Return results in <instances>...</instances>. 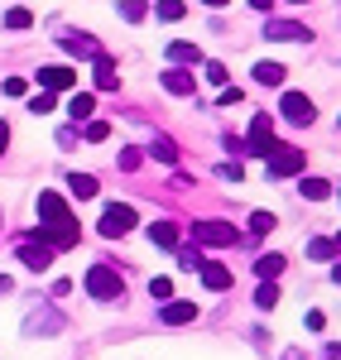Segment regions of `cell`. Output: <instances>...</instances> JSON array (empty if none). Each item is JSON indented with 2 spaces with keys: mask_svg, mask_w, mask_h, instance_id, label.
<instances>
[{
  "mask_svg": "<svg viewBox=\"0 0 341 360\" xmlns=\"http://www.w3.org/2000/svg\"><path fill=\"white\" fill-rule=\"evenodd\" d=\"M245 154H274V120H269V115H255V120H250Z\"/></svg>",
  "mask_w": 341,
  "mask_h": 360,
  "instance_id": "6",
  "label": "cell"
},
{
  "mask_svg": "<svg viewBox=\"0 0 341 360\" xmlns=\"http://www.w3.org/2000/svg\"><path fill=\"white\" fill-rule=\"evenodd\" d=\"M106 135H111V125H106V120H86V125H82V139H86V144H101Z\"/></svg>",
  "mask_w": 341,
  "mask_h": 360,
  "instance_id": "30",
  "label": "cell"
},
{
  "mask_svg": "<svg viewBox=\"0 0 341 360\" xmlns=\"http://www.w3.org/2000/svg\"><path fill=\"white\" fill-rule=\"evenodd\" d=\"M240 101H245L240 86H221V96H217V106H240Z\"/></svg>",
  "mask_w": 341,
  "mask_h": 360,
  "instance_id": "34",
  "label": "cell"
},
{
  "mask_svg": "<svg viewBox=\"0 0 341 360\" xmlns=\"http://www.w3.org/2000/svg\"><path fill=\"white\" fill-rule=\"evenodd\" d=\"M96 86H101V91H115V86H120L115 63H111V58H101V53H96Z\"/></svg>",
  "mask_w": 341,
  "mask_h": 360,
  "instance_id": "19",
  "label": "cell"
},
{
  "mask_svg": "<svg viewBox=\"0 0 341 360\" xmlns=\"http://www.w3.org/2000/svg\"><path fill=\"white\" fill-rule=\"evenodd\" d=\"M39 217H44L39 226H77V221H72V212H67V202H63L58 193H49V188L39 193Z\"/></svg>",
  "mask_w": 341,
  "mask_h": 360,
  "instance_id": "5",
  "label": "cell"
},
{
  "mask_svg": "<svg viewBox=\"0 0 341 360\" xmlns=\"http://www.w3.org/2000/svg\"><path fill=\"white\" fill-rule=\"evenodd\" d=\"M207 264V255H202L198 245H188V250H178V269H202Z\"/></svg>",
  "mask_w": 341,
  "mask_h": 360,
  "instance_id": "29",
  "label": "cell"
},
{
  "mask_svg": "<svg viewBox=\"0 0 341 360\" xmlns=\"http://www.w3.org/2000/svg\"><path fill=\"white\" fill-rule=\"evenodd\" d=\"M202 5H212V10H221V5H226V0H202Z\"/></svg>",
  "mask_w": 341,
  "mask_h": 360,
  "instance_id": "45",
  "label": "cell"
},
{
  "mask_svg": "<svg viewBox=\"0 0 341 360\" xmlns=\"http://www.w3.org/2000/svg\"><path fill=\"white\" fill-rule=\"evenodd\" d=\"M274 226H279V217H274V212H255V217H250V231H255V236L274 231Z\"/></svg>",
  "mask_w": 341,
  "mask_h": 360,
  "instance_id": "32",
  "label": "cell"
},
{
  "mask_svg": "<svg viewBox=\"0 0 341 360\" xmlns=\"http://www.w3.org/2000/svg\"><path fill=\"white\" fill-rule=\"evenodd\" d=\"M279 106H284V120H293V125H313V120H317V106L303 96V91H284Z\"/></svg>",
  "mask_w": 341,
  "mask_h": 360,
  "instance_id": "7",
  "label": "cell"
},
{
  "mask_svg": "<svg viewBox=\"0 0 341 360\" xmlns=\"http://www.w3.org/2000/svg\"><path fill=\"white\" fill-rule=\"evenodd\" d=\"M67 115H72V125H77V120H91V115H96V96H91V91H77V96H72V101H67Z\"/></svg>",
  "mask_w": 341,
  "mask_h": 360,
  "instance_id": "15",
  "label": "cell"
},
{
  "mask_svg": "<svg viewBox=\"0 0 341 360\" xmlns=\"http://www.w3.org/2000/svg\"><path fill=\"white\" fill-rule=\"evenodd\" d=\"M140 149H125V154H120V168H125V173H135V168H140Z\"/></svg>",
  "mask_w": 341,
  "mask_h": 360,
  "instance_id": "38",
  "label": "cell"
},
{
  "mask_svg": "<svg viewBox=\"0 0 341 360\" xmlns=\"http://www.w3.org/2000/svg\"><path fill=\"white\" fill-rule=\"evenodd\" d=\"M274 303H279V288H274V278H264V283L255 288V307H264V312H269Z\"/></svg>",
  "mask_w": 341,
  "mask_h": 360,
  "instance_id": "26",
  "label": "cell"
},
{
  "mask_svg": "<svg viewBox=\"0 0 341 360\" xmlns=\"http://www.w3.org/2000/svg\"><path fill=\"white\" fill-rule=\"evenodd\" d=\"M255 82L259 86H279L284 82V63H255Z\"/></svg>",
  "mask_w": 341,
  "mask_h": 360,
  "instance_id": "20",
  "label": "cell"
},
{
  "mask_svg": "<svg viewBox=\"0 0 341 360\" xmlns=\"http://www.w3.org/2000/svg\"><path fill=\"white\" fill-rule=\"evenodd\" d=\"M264 34H269V39H279V44H308V39H313V29L293 25V20H269Z\"/></svg>",
  "mask_w": 341,
  "mask_h": 360,
  "instance_id": "9",
  "label": "cell"
},
{
  "mask_svg": "<svg viewBox=\"0 0 341 360\" xmlns=\"http://www.w3.org/2000/svg\"><path fill=\"white\" fill-rule=\"evenodd\" d=\"M337 255V240H308V259H332Z\"/></svg>",
  "mask_w": 341,
  "mask_h": 360,
  "instance_id": "31",
  "label": "cell"
},
{
  "mask_svg": "<svg viewBox=\"0 0 341 360\" xmlns=\"http://www.w3.org/2000/svg\"><path fill=\"white\" fill-rule=\"evenodd\" d=\"M39 86L44 91H67V86H77V72L72 68H39Z\"/></svg>",
  "mask_w": 341,
  "mask_h": 360,
  "instance_id": "10",
  "label": "cell"
},
{
  "mask_svg": "<svg viewBox=\"0 0 341 360\" xmlns=\"http://www.w3.org/2000/svg\"><path fill=\"white\" fill-rule=\"evenodd\" d=\"M86 293H91L96 303H115V298L125 293V283H120V274H115L111 264H91V269H86Z\"/></svg>",
  "mask_w": 341,
  "mask_h": 360,
  "instance_id": "1",
  "label": "cell"
},
{
  "mask_svg": "<svg viewBox=\"0 0 341 360\" xmlns=\"http://www.w3.org/2000/svg\"><path fill=\"white\" fill-rule=\"evenodd\" d=\"M169 63H202V49L178 39V44H169Z\"/></svg>",
  "mask_w": 341,
  "mask_h": 360,
  "instance_id": "21",
  "label": "cell"
},
{
  "mask_svg": "<svg viewBox=\"0 0 341 360\" xmlns=\"http://www.w3.org/2000/svg\"><path fill=\"white\" fill-rule=\"evenodd\" d=\"M264 173L279 183V178H293V173H303V149H293V144H274V154H264Z\"/></svg>",
  "mask_w": 341,
  "mask_h": 360,
  "instance_id": "2",
  "label": "cell"
},
{
  "mask_svg": "<svg viewBox=\"0 0 341 360\" xmlns=\"http://www.w3.org/2000/svg\"><path fill=\"white\" fill-rule=\"evenodd\" d=\"M5 293H15V278L10 274H0V298H5Z\"/></svg>",
  "mask_w": 341,
  "mask_h": 360,
  "instance_id": "43",
  "label": "cell"
},
{
  "mask_svg": "<svg viewBox=\"0 0 341 360\" xmlns=\"http://www.w3.org/2000/svg\"><path fill=\"white\" fill-rule=\"evenodd\" d=\"M303 327H308V332H322V327H327V317H322V312H308V317H303Z\"/></svg>",
  "mask_w": 341,
  "mask_h": 360,
  "instance_id": "40",
  "label": "cell"
},
{
  "mask_svg": "<svg viewBox=\"0 0 341 360\" xmlns=\"http://www.w3.org/2000/svg\"><path fill=\"white\" fill-rule=\"evenodd\" d=\"M298 188H303V197H308V202H322V197H332V188H327L322 178H303Z\"/></svg>",
  "mask_w": 341,
  "mask_h": 360,
  "instance_id": "27",
  "label": "cell"
},
{
  "mask_svg": "<svg viewBox=\"0 0 341 360\" xmlns=\"http://www.w3.org/2000/svg\"><path fill=\"white\" fill-rule=\"evenodd\" d=\"M149 154H154V159H164V164H173V159H178V144H173L169 135H154V144H149Z\"/></svg>",
  "mask_w": 341,
  "mask_h": 360,
  "instance_id": "23",
  "label": "cell"
},
{
  "mask_svg": "<svg viewBox=\"0 0 341 360\" xmlns=\"http://www.w3.org/2000/svg\"><path fill=\"white\" fill-rule=\"evenodd\" d=\"M25 332H29V336H39V332H63V317H58V312H39V317H29V322H25Z\"/></svg>",
  "mask_w": 341,
  "mask_h": 360,
  "instance_id": "17",
  "label": "cell"
},
{
  "mask_svg": "<svg viewBox=\"0 0 341 360\" xmlns=\"http://www.w3.org/2000/svg\"><path fill=\"white\" fill-rule=\"evenodd\" d=\"M25 91H29L25 77H5V96H25Z\"/></svg>",
  "mask_w": 341,
  "mask_h": 360,
  "instance_id": "39",
  "label": "cell"
},
{
  "mask_svg": "<svg viewBox=\"0 0 341 360\" xmlns=\"http://www.w3.org/2000/svg\"><path fill=\"white\" fill-rule=\"evenodd\" d=\"M149 293H154L159 303H169V298H173V278H154V283H149Z\"/></svg>",
  "mask_w": 341,
  "mask_h": 360,
  "instance_id": "35",
  "label": "cell"
},
{
  "mask_svg": "<svg viewBox=\"0 0 341 360\" xmlns=\"http://www.w3.org/2000/svg\"><path fill=\"white\" fill-rule=\"evenodd\" d=\"M198 274H202V283H207L212 293H221V288H231V269H226V264H212V259H207V264H202Z\"/></svg>",
  "mask_w": 341,
  "mask_h": 360,
  "instance_id": "13",
  "label": "cell"
},
{
  "mask_svg": "<svg viewBox=\"0 0 341 360\" xmlns=\"http://www.w3.org/2000/svg\"><path fill=\"white\" fill-rule=\"evenodd\" d=\"M337 250H341V236H337Z\"/></svg>",
  "mask_w": 341,
  "mask_h": 360,
  "instance_id": "47",
  "label": "cell"
},
{
  "mask_svg": "<svg viewBox=\"0 0 341 360\" xmlns=\"http://www.w3.org/2000/svg\"><path fill=\"white\" fill-rule=\"evenodd\" d=\"M250 5H255V10H269V5H274V0H250Z\"/></svg>",
  "mask_w": 341,
  "mask_h": 360,
  "instance_id": "44",
  "label": "cell"
},
{
  "mask_svg": "<svg viewBox=\"0 0 341 360\" xmlns=\"http://www.w3.org/2000/svg\"><path fill=\"white\" fill-rule=\"evenodd\" d=\"M169 327H183V322H198V303H164V312H159Z\"/></svg>",
  "mask_w": 341,
  "mask_h": 360,
  "instance_id": "14",
  "label": "cell"
},
{
  "mask_svg": "<svg viewBox=\"0 0 341 360\" xmlns=\"http://www.w3.org/2000/svg\"><path fill=\"white\" fill-rule=\"evenodd\" d=\"M164 91H173V96H193V91H198V77L183 72V68H169V72H164Z\"/></svg>",
  "mask_w": 341,
  "mask_h": 360,
  "instance_id": "12",
  "label": "cell"
},
{
  "mask_svg": "<svg viewBox=\"0 0 341 360\" xmlns=\"http://www.w3.org/2000/svg\"><path fill=\"white\" fill-rule=\"evenodd\" d=\"M293 5H303V0H293Z\"/></svg>",
  "mask_w": 341,
  "mask_h": 360,
  "instance_id": "48",
  "label": "cell"
},
{
  "mask_svg": "<svg viewBox=\"0 0 341 360\" xmlns=\"http://www.w3.org/2000/svg\"><path fill=\"white\" fill-rule=\"evenodd\" d=\"M20 259H25L29 269H49V264H53V250L44 245V240H25V245H20Z\"/></svg>",
  "mask_w": 341,
  "mask_h": 360,
  "instance_id": "11",
  "label": "cell"
},
{
  "mask_svg": "<svg viewBox=\"0 0 341 360\" xmlns=\"http://www.w3.org/2000/svg\"><path fill=\"white\" fill-rule=\"evenodd\" d=\"M29 111H34V115L58 111V91H39V96H29Z\"/></svg>",
  "mask_w": 341,
  "mask_h": 360,
  "instance_id": "25",
  "label": "cell"
},
{
  "mask_svg": "<svg viewBox=\"0 0 341 360\" xmlns=\"http://www.w3.org/2000/svg\"><path fill=\"white\" fill-rule=\"evenodd\" d=\"M337 197H341V193H337Z\"/></svg>",
  "mask_w": 341,
  "mask_h": 360,
  "instance_id": "50",
  "label": "cell"
},
{
  "mask_svg": "<svg viewBox=\"0 0 341 360\" xmlns=\"http://www.w3.org/2000/svg\"><path fill=\"white\" fill-rule=\"evenodd\" d=\"M240 231L226 221H193V245H236Z\"/></svg>",
  "mask_w": 341,
  "mask_h": 360,
  "instance_id": "4",
  "label": "cell"
},
{
  "mask_svg": "<svg viewBox=\"0 0 341 360\" xmlns=\"http://www.w3.org/2000/svg\"><path fill=\"white\" fill-rule=\"evenodd\" d=\"M154 15H159V20H183V15H188V5H183V0H159V10H154Z\"/></svg>",
  "mask_w": 341,
  "mask_h": 360,
  "instance_id": "28",
  "label": "cell"
},
{
  "mask_svg": "<svg viewBox=\"0 0 341 360\" xmlns=\"http://www.w3.org/2000/svg\"><path fill=\"white\" fill-rule=\"evenodd\" d=\"M337 125H341V120H337Z\"/></svg>",
  "mask_w": 341,
  "mask_h": 360,
  "instance_id": "49",
  "label": "cell"
},
{
  "mask_svg": "<svg viewBox=\"0 0 341 360\" xmlns=\"http://www.w3.org/2000/svg\"><path fill=\"white\" fill-rule=\"evenodd\" d=\"M207 82L226 86V63H207Z\"/></svg>",
  "mask_w": 341,
  "mask_h": 360,
  "instance_id": "37",
  "label": "cell"
},
{
  "mask_svg": "<svg viewBox=\"0 0 341 360\" xmlns=\"http://www.w3.org/2000/svg\"><path fill=\"white\" fill-rule=\"evenodd\" d=\"M29 25H34L29 10H10V15H5V29H29Z\"/></svg>",
  "mask_w": 341,
  "mask_h": 360,
  "instance_id": "33",
  "label": "cell"
},
{
  "mask_svg": "<svg viewBox=\"0 0 341 360\" xmlns=\"http://www.w3.org/2000/svg\"><path fill=\"white\" fill-rule=\"evenodd\" d=\"M34 240H44L49 250H72L77 245V226H39Z\"/></svg>",
  "mask_w": 341,
  "mask_h": 360,
  "instance_id": "8",
  "label": "cell"
},
{
  "mask_svg": "<svg viewBox=\"0 0 341 360\" xmlns=\"http://www.w3.org/2000/svg\"><path fill=\"white\" fill-rule=\"evenodd\" d=\"M255 274L259 278H279V274H284V255H259V259H255Z\"/></svg>",
  "mask_w": 341,
  "mask_h": 360,
  "instance_id": "22",
  "label": "cell"
},
{
  "mask_svg": "<svg viewBox=\"0 0 341 360\" xmlns=\"http://www.w3.org/2000/svg\"><path fill=\"white\" fill-rule=\"evenodd\" d=\"M135 221H140V217H135V207L111 202V207L101 212V236H106V240H115V236H130V231H135Z\"/></svg>",
  "mask_w": 341,
  "mask_h": 360,
  "instance_id": "3",
  "label": "cell"
},
{
  "mask_svg": "<svg viewBox=\"0 0 341 360\" xmlns=\"http://www.w3.org/2000/svg\"><path fill=\"white\" fill-rule=\"evenodd\" d=\"M120 15H125L130 25H135V20H144V0H125V5H120Z\"/></svg>",
  "mask_w": 341,
  "mask_h": 360,
  "instance_id": "36",
  "label": "cell"
},
{
  "mask_svg": "<svg viewBox=\"0 0 341 360\" xmlns=\"http://www.w3.org/2000/svg\"><path fill=\"white\" fill-rule=\"evenodd\" d=\"M58 44H63V49H67V53H77V58H96V44H91V39H86V34H63V39H58Z\"/></svg>",
  "mask_w": 341,
  "mask_h": 360,
  "instance_id": "18",
  "label": "cell"
},
{
  "mask_svg": "<svg viewBox=\"0 0 341 360\" xmlns=\"http://www.w3.org/2000/svg\"><path fill=\"white\" fill-rule=\"evenodd\" d=\"M5 149H10V125L0 120V154H5Z\"/></svg>",
  "mask_w": 341,
  "mask_h": 360,
  "instance_id": "42",
  "label": "cell"
},
{
  "mask_svg": "<svg viewBox=\"0 0 341 360\" xmlns=\"http://www.w3.org/2000/svg\"><path fill=\"white\" fill-rule=\"evenodd\" d=\"M149 240L164 245V250H178V226H173V221H154V226H149Z\"/></svg>",
  "mask_w": 341,
  "mask_h": 360,
  "instance_id": "16",
  "label": "cell"
},
{
  "mask_svg": "<svg viewBox=\"0 0 341 360\" xmlns=\"http://www.w3.org/2000/svg\"><path fill=\"white\" fill-rule=\"evenodd\" d=\"M217 173H221L226 183H240V164H221V168H217Z\"/></svg>",
  "mask_w": 341,
  "mask_h": 360,
  "instance_id": "41",
  "label": "cell"
},
{
  "mask_svg": "<svg viewBox=\"0 0 341 360\" xmlns=\"http://www.w3.org/2000/svg\"><path fill=\"white\" fill-rule=\"evenodd\" d=\"M67 188H72V197H96V178L91 173H72Z\"/></svg>",
  "mask_w": 341,
  "mask_h": 360,
  "instance_id": "24",
  "label": "cell"
},
{
  "mask_svg": "<svg viewBox=\"0 0 341 360\" xmlns=\"http://www.w3.org/2000/svg\"><path fill=\"white\" fill-rule=\"evenodd\" d=\"M332 278H337V283H341V264H337V269H332Z\"/></svg>",
  "mask_w": 341,
  "mask_h": 360,
  "instance_id": "46",
  "label": "cell"
}]
</instances>
